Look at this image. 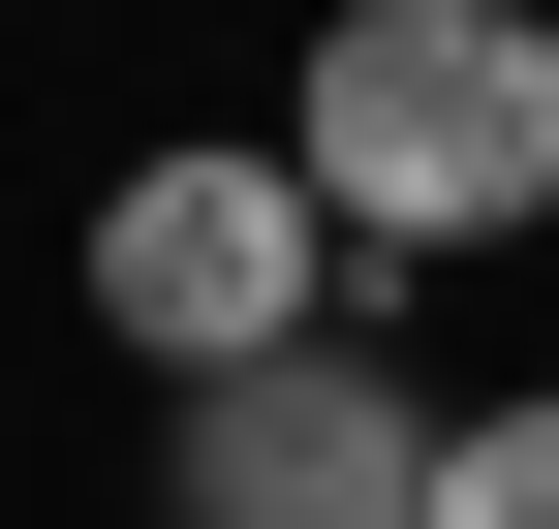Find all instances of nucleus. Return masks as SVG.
<instances>
[{
    "label": "nucleus",
    "mask_w": 559,
    "mask_h": 529,
    "mask_svg": "<svg viewBox=\"0 0 559 529\" xmlns=\"http://www.w3.org/2000/svg\"><path fill=\"white\" fill-rule=\"evenodd\" d=\"M280 156H311L342 281H436V249L559 219V0H342L280 62Z\"/></svg>",
    "instance_id": "f257e3e1"
},
{
    "label": "nucleus",
    "mask_w": 559,
    "mask_h": 529,
    "mask_svg": "<svg viewBox=\"0 0 559 529\" xmlns=\"http://www.w3.org/2000/svg\"><path fill=\"white\" fill-rule=\"evenodd\" d=\"M94 343L124 374H280V343H342V219H311V156L280 125H187V156H124L94 187Z\"/></svg>",
    "instance_id": "f03ea898"
},
{
    "label": "nucleus",
    "mask_w": 559,
    "mask_h": 529,
    "mask_svg": "<svg viewBox=\"0 0 559 529\" xmlns=\"http://www.w3.org/2000/svg\"><path fill=\"white\" fill-rule=\"evenodd\" d=\"M436 374H373V343H280L187 405V529H436Z\"/></svg>",
    "instance_id": "7ed1b4c3"
},
{
    "label": "nucleus",
    "mask_w": 559,
    "mask_h": 529,
    "mask_svg": "<svg viewBox=\"0 0 559 529\" xmlns=\"http://www.w3.org/2000/svg\"><path fill=\"white\" fill-rule=\"evenodd\" d=\"M436 529H559V374H528V405H466V436H436Z\"/></svg>",
    "instance_id": "20e7f679"
},
{
    "label": "nucleus",
    "mask_w": 559,
    "mask_h": 529,
    "mask_svg": "<svg viewBox=\"0 0 559 529\" xmlns=\"http://www.w3.org/2000/svg\"><path fill=\"white\" fill-rule=\"evenodd\" d=\"M156 529H187V498H156Z\"/></svg>",
    "instance_id": "39448f33"
}]
</instances>
